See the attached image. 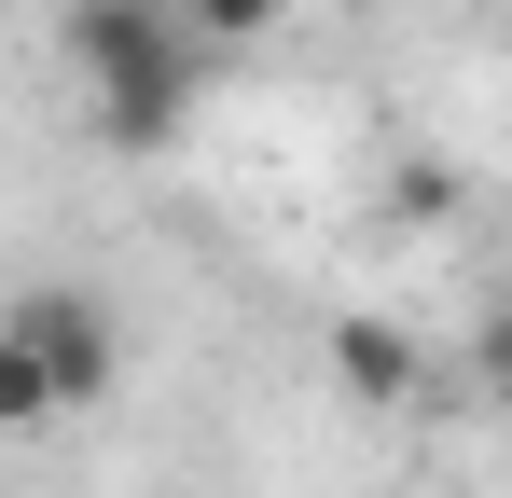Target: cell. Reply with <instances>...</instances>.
<instances>
[{
    "mask_svg": "<svg viewBox=\"0 0 512 498\" xmlns=\"http://www.w3.org/2000/svg\"><path fill=\"white\" fill-rule=\"evenodd\" d=\"M70 70H84V111L111 153H167L208 83V28L180 0H111V14H70Z\"/></svg>",
    "mask_w": 512,
    "mask_h": 498,
    "instance_id": "obj_1",
    "label": "cell"
},
{
    "mask_svg": "<svg viewBox=\"0 0 512 498\" xmlns=\"http://www.w3.org/2000/svg\"><path fill=\"white\" fill-rule=\"evenodd\" d=\"M0 319L42 346V374H56V402H70V415L111 388V305H97V291H14Z\"/></svg>",
    "mask_w": 512,
    "mask_h": 498,
    "instance_id": "obj_2",
    "label": "cell"
},
{
    "mask_svg": "<svg viewBox=\"0 0 512 498\" xmlns=\"http://www.w3.org/2000/svg\"><path fill=\"white\" fill-rule=\"evenodd\" d=\"M319 346H333V388H346V402H374V415H402V402L429 388V346H416L402 319H374V305H346Z\"/></svg>",
    "mask_w": 512,
    "mask_h": 498,
    "instance_id": "obj_3",
    "label": "cell"
},
{
    "mask_svg": "<svg viewBox=\"0 0 512 498\" xmlns=\"http://www.w3.org/2000/svg\"><path fill=\"white\" fill-rule=\"evenodd\" d=\"M56 415H70V402H56V374H42V346H28V332L0 319V443H14V429H56Z\"/></svg>",
    "mask_w": 512,
    "mask_h": 498,
    "instance_id": "obj_4",
    "label": "cell"
},
{
    "mask_svg": "<svg viewBox=\"0 0 512 498\" xmlns=\"http://www.w3.org/2000/svg\"><path fill=\"white\" fill-rule=\"evenodd\" d=\"M180 14H194V28H208V42H263V28H277V14H291V0H180Z\"/></svg>",
    "mask_w": 512,
    "mask_h": 498,
    "instance_id": "obj_5",
    "label": "cell"
},
{
    "mask_svg": "<svg viewBox=\"0 0 512 498\" xmlns=\"http://www.w3.org/2000/svg\"><path fill=\"white\" fill-rule=\"evenodd\" d=\"M471 360H485V374L512 388V305H485V332H471Z\"/></svg>",
    "mask_w": 512,
    "mask_h": 498,
    "instance_id": "obj_6",
    "label": "cell"
},
{
    "mask_svg": "<svg viewBox=\"0 0 512 498\" xmlns=\"http://www.w3.org/2000/svg\"><path fill=\"white\" fill-rule=\"evenodd\" d=\"M56 14H111V0H56Z\"/></svg>",
    "mask_w": 512,
    "mask_h": 498,
    "instance_id": "obj_7",
    "label": "cell"
},
{
    "mask_svg": "<svg viewBox=\"0 0 512 498\" xmlns=\"http://www.w3.org/2000/svg\"><path fill=\"white\" fill-rule=\"evenodd\" d=\"M499 402H512V388H499Z\"/></svg>",
    "mask_w": 512,
    "mask_h": 498,
    "instance_id": "obj_8",
    "label": "cell"
}]
</instances>
